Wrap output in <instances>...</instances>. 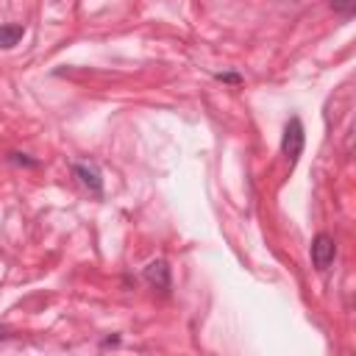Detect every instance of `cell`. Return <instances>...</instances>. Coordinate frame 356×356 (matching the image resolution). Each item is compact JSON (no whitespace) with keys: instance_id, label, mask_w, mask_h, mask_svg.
Returning <instances> with one entry per match:
<instances>
[{"instance_id":"cell-1","label":"cell","mask_w":356,"mask_h":356,"mask_svg":"<svg viewBox=\"0 0 356 356\" xmlns=\"http://www.w3.org/2000/svg\"><path fill=\"white\" fill-rule=\"evenodd\" d=\"M303 145H306L303 122H300V117H289V122L284 125V136H281V153L286 156L289 170L298 164V159H300V153H303Z\"/></svg>"},{"instance_id":"cell-2","label":"cell","mask_w":356,"mask_h":356,"mask_svg":"<svg viewBox=\"0 0 356 356\" xmlns=\"http://www.w3.org/2000/svg\"><path fill=\"white\" fill-rule=\"evenodd\" d=\"M312 264L317 267V270H328L331 267V261H334V256H337V242H334V236L331 234H317L314 239H312Z\"/></svg>"},{"instance_id":"cell-3","label":"cell","mask_w":356,"mask_h":356,"mask_svg":"<svg viewBox=\"0 0 356 356\" xmlns=\"http://www.w3.org/2000/svg\"><path fill=\"white\" fill-rule=\"evenodd\" d=\"M72 175L81 181V186H86L92 195H103V175L97 170V164H89V161H78L72 164Z\"/></svg>"},{"instance_id":"cell-4","label":"cell","mask_w":356,"mask_h":356,"mask_svg":"<svg viewBox=\"0 0 356 356\" xmlns=\"http://www.w3.org/2000/svg\"><path fill=\"white\" fill-rule=\"evenodd\" d=\"M145 281L153 286V289H159L161 295H167L170 292V286H172V278H170V264L164 261V259H156V261H150L147 267H145Z\"/></svg>"},{"instance_id":"cell-5","label":"cell","mask_w":356,"mask_h":356,"mask_svg":"<svg viewBox=\"0 0 356 356\" xmlns=\"http://www.w3.org/2000/svg\"><path fill=\"white\" fill-rule=\"evenodd\" d=\"M25 36V25L19 22H8V25H0V47L8 50L14 44H19V39Z\"/></svg>"},{"instance_id":"cell-6","label":"cell","mask_w":356,"mask_h":356,"mask_svg":"<svg viewBox=\"0 0 356 356\" xmlns=\"http://www.w3.org/2000/svg\"><path fill=\"white\" fill-rule=\"evenodd\" d=\"M328 8L334 11V14H339V17H353V11H356V0H328Z\"/></svg>"},{"instance_id":"cell-7","label":"cell","mask_w":356,"mask_h":356,"mask_svg":"<svg viewBox=\"0 0 356 356\" xmlns=\"http://www.w3.org/2000/svg\"><path fill=\"white\" fill-rule=\"evenodd\" d=\"M8 161L11 164H19V167H39V159H28L25 153H11Z\"/></svg>"},{"instance_id":"cell-8","label":"cell","mask_w":356,"mask_h":356,"mask_svg":"<svg viewBox=\"0 0 356 356\" xmlns=\"http://www.w3.org/2000/svg\"><path fill=\"white\" fill-rule=\"evenodd\" d=\"M214 78L222 81V83H242V75L239 72H217Z\"/></svg>"},{"instance_id":"cell-9","label":"cell","mask_w":356,"mask_h":356,"mask_svg":"<svg viewBox=\"0 0 356 356\" xmlns=\"http://www.w3.org/2000/svg\"><path fill=\"white\" fill-rule=\"evenodd\" d=\"M0 339H8V328L6 325H0Z\"/></svg>"}]
</instances>
